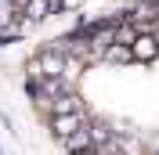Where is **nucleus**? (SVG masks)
I'll use <instances>...</instances> for the list:
<instances>
[{
    "label": "nucleus",
    "mask_w": 159,
    "mask_h": 155,
    "mask_svg": "<svg viewBox=\"0 0 159 155\" xmlns=\"http://www.w3.org/2000/svg\"><path fill=\"white\" fill-rule=\"evenodd\" d=\"M130 51H134V61H156L159 58V33H141Z\"/></svg>",
    "instance_id": "obj_3"
},
{
    "label": "nucleus",
    "mask_w": 159,
    "mask_h": 155,
    "mask_svg": "<svg viewBox=\"0 0 159 155\" xmlns=\"http://www.w3.org/2000/svg\"><path fill=\"white\" fill-rule=\"evenodd\" d=\"M43 112H47V116H76V112H83V101H80V94H69V97L51 101Z\"/></svg>",
    "instance_id": "obj_4"
},
{
    "label": "nucleus",
    "mask_w": 159,
    "mask_h": 155,
    "mask_svg": "<svg viewBox=\"0 0 159 155\" xmlns=\"http://www.w3.org/2000/svg\"><path fill=\"white\" fill-rule=\"evenodd\" d=\"M61 148L69 155H90L94 148H98V141H94V130H90V119H87V126L83 130H76V134L69 137V141H61Z\"/></svg>",
    "instance_id": "obj_2"
},
{
    "label": "nucleus",
    "mask_w": 159,
    "mask_h": 155,
    "mask_svg": "<svg viewBox=\"0 0 159 155\" xmlns=\"http://www.w3.org/2000/svg\"><path fill=\"white\" fill-rule=\"evenodd\" d=\"M152 155H159V148H156V152H152Z\"/></svg>",
    "instance_id": "obj_7"
},
{
    "label": "nucleus",
    "mask_w": 159,
    "mask_h": 155,
    "mask_svg": "<svg viewBox=\"0 0 159 155\" xmlns=\"http://www.w3.org/2000/svg\"><path fill=\"white\" fill-rule=\"evenodd\" d=\"M83 0H58V11H76Z\"/></svg>",
    "instance_id": "obj_6"
},
{
    "label": "nucleus",
    "mask_w": 159,
    "mask_h": 155,
    "mask_svg": "<svg viewBox=\"0 0 159 155\" xmlns=\"http://www.w3.org/2000/svg\"><path fill=\"white\" fill-rule=\"evenodd\" d=\"M101 61H105V65H130V61H134V51H130V47H119V43H112V47L101 54Z\"/></svg>",
    "instance_id": "obj_5"
},
{
    "label": "nucleus",
    "mask_w": 159,
    "mask_h": 155,
    "mask_svg": "<svg viewBox=\"0 0 159 155\" xmlns=\"http://www.w3.org/2000/svg\"><path fill=\"white\" fill-rule=\"evenodd\" d=\"M87 126V112H76V116H51V130H54V137L58 141H69L76 130H83Z\"/></svg>",
    "instance_id": "obj_1"
}]
</instances>
